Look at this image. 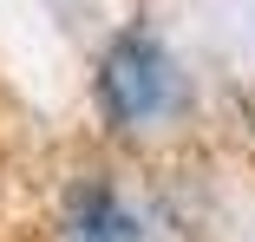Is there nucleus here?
I'll list each match as a JSON object with an SVG mask.
<instances>
[{"instance_id":"f257e3e1","label":"nucleus","mask_w":255,"mask_h":242,"mask_svg":"<svg viewBox=\"0 0 255 242\" xmlns=\"http://www.w3.org/2000/svg\"><path fill=\"white\" fill-rule=\"evenodd\" d=\"M177 99V66L144 26L118 33L98 59V105L112 124H150L164 105Z\"/></svg>"},{"instance_id":"f03ea898","label":"nucleus","mask_w":255,"mask_h":242,"mask_svg":"<svg viewBox=\"0 0 255 242\" xmlns=\"http://www.w3.org/2000/svg\"><path fill=\"white\" fill-rule=\"evenodd\" d=\"M66 242H144L131 203L118 197L112 183L85 177L72 197H66Z\"/></svg>"}]
</instances>
